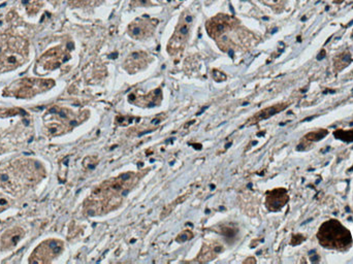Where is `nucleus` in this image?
<instances>
[{
    "label": "nucleus",
    "instance_id": "obj_1",
    "mask_svg": "<svg viewBox=\"0 0 353 264\" xmlns=\"http://www.w3.org/2000/svg\"><path fill=\"white\" fill-rule=\"evenodd\" d=\"M46 175L42 164L33 159H19L0 167V188L17 195L40 182Z\"/></svg>",
    "mask_w": 353,
    "mask_h": 264
},
{
    "label": "nucleus",
    "instance_id": "obj_2",
    "mask_svg": "<svg viewBox=\"0 0 353 264\" xmlns=\"http://www.w3.org/2000/svg\"><path fill=\"white\" fill-rule=\"evenodd\" d=\"M133 173H126L118 177L105 181L93 190L91 196L85 204V208L90 216L101 215L119 206L124 196L136 183Z\"/></svg>",
    "mask_w": 353,
    "mask_h": 264
},
{
    "label": "nucleus",
    "instance_id": "obj_3",
    "mask_svg": "<svg viewBox=\"0 0 353 264\" xmlns=\"http://www.w3.org/2000/svg\"><path fill=\"white\" fill-rule=\"evenodd\" d=\"M29 57V43L17 35H0V73L12 71L25 64Z\"/></svg>",
    "mask_w": 353,
    "mask_h": 264
},
{
    "label": "nucleus",
    "instance_id": "obj_4",
    "mask_svg": "<svg viewBox=\"0 0 353 264\" xmlns=\"http://www.w3.org/2000/svg\"><path fill=\"white\" fill-rule=\"evenodd\" d=\"M55 86L53 80L26 78L15 81L6 87L3 95L6 97H14L19 99H29L36 96L37 94L44 93Z\"/></svg>",
    "mask_w": 353,
    "mask_h": 264
},
{
    "label": "nucleus",
    "instance_id": "obj_5",
    "mask_svg": "<svg viewBox=\"0 0 353 264\" xmlns=\"http://www.w3.org/2000/svg\"><path fill=\"white\" fill-rule=\"evenodd\" d=\"M81 121L70 110L63 108H52L44 117V124L47 133L52 136L63 134L71 130Z\"/></svg>",
    "mask_w": 353,
    "mask_h": 264
},
{
    "label": "nucleus",
    "instance_id": "obj_6",
    "mask_svg": "<svg viewBox=\"0 0 353 264\" xmlns=\"http://www.w3.org/2000/svg\"><path fill=\"white\" fill-rule=\"evenodd\" d=\"M320 244L331 249L346 248L351 240L350 234L346 228L336 220H330L320 227L317 235Z\"/></svg>",
    "mask_w": 353,
    "mask_h": 264
},
{
    "label": "nucleus",
    "instance_id": "obj_7",
    "mask_svg": "<svg viewBox=\"0 0 353 264\" xmlns=\"http://www.w3.org/2000/svg\"><path fill=\"white\" fill-rule=\"evenodd\" d=\"M63 251V241L59 239H46L45 241L35 248L31 253L28 262L29 263H51L56 257H58Z\"/></svg>",
    "mask_w": 353,
    "mask_h": 264
},
{
    "label": "nucleus",
    "instance_id": "obj_8",
    "mask_svg": "<svg viewBox=\"0 0 353 264\" xmlns=\"http://www.w3.org/2000/svg\"><path fill=\"white\" fill-rule=\"evenodd\" d=\"M69 56L67 52L62 47H55L42 55L38 61L35 67V71L37 73H45L51 70H54L59 67L62 63L68 60Z\"/></svg>",
    "mask_w": 353,
    "mask_h": 264
},
{
    "label": "nucleus",
    "instance_id": "obj_9",
    "mask_svg": "<svg viewBox=\"0 0 353 264\" xmlns=\"http://www.w3.org/2000/svg\"><path fill=\"white\" fill-rule=\"evenodd\" d=\"M25 235V231L21 227H13L6 231L0 238V250L8 251L17 247L19 242Z\"/></svg>",
    "mask_w": 353,
    "mask_h": 264
},
{
    "label": "nucleus",
    "instance_id": "obj_10",
    "mask_svg": "<svg viewBox=\"0 0 353 264\" xmlns=\"http://www.w3.org/2000/svg\"><path fill=\"white\" fill-rule=\"evenodd\" d=\"M288 202V195L284 189H275L266 193V206L270 210H279Z\"/></svg>",
    "mask_w": 353,
    "mask_h": 264
},
{
    "label": "nucleus",
    "instance_id": "obj_11",
    "mask_svg": "<svg viewBox=\"0 0 353 264\" xmlns=\"http://www.w3.org/2000/svg\"><path fill=\"white\" fill-rule=\"evenodd\" d=\"M286 105L287 104H285V103H281V104L274 105V107H271V108H266V109H264V110H262V111H260L258 113H256L252 118H250L247 121V123H246V124L254 125V124L258 123V122H260V121H262L264 119L270 118V117H272V116H274L275 114L283 111L285 109Z\"/></svg>",
    "mask_w": 353,
    "mask_h": 264
},
{
    "label": "nucleus",
    "instance_id": "obj_12",
    "mask_svg": "<svg viewBox=\"0 0 353 264\" xmlns=\"http://www.w3.org/2000/svg\"><path fill=\"white\" fill-rule=\"evenodd\" d=\"M226 18H222L221 16H217L214 18L211 22L207 25V30L209 35L215 37L216 35H220L226 28Z\"/></svg>",
    "mask_w": 353,
    "mask_h": 264
},
{
    "label": "nucleus",
    "instance_id": "obj_13",
    "mask_svg": "<svg viewBox=\"0 0 353 264\" xmlns=\"http://www.w3.org/2000/svg\"><path fill=\"white\" fill-rule=\"evenodd\" d=\"M222 251V247L217 244H210L205 245L201 248L200 254L198 256L199 262H209L212 259L215 258L219 253Z\"/></svg>",
    "mask_w": 353,
    "mask_h": 264
},
{
    "label": "nucleus",
    "instance_id": "obj_14",
    "mask_svg": "<svg viewBox=\"0 0 353 264\" xmlns=\"http://www.w3.org/2000/svg\"><path fill=\"white\" fill-rule=\"evenodd\" d=\"M143 24H131L129 26V29H128V31H129V34L131 37L133 38H136V39H140V38H143L146 36V33H147V27H143L142 26Z\"/></svg>",
    "mask_w": 353,
    "mask_h": 264
},
{
    "label": "nucleus",
    "instance_id": "obj_15",
    "mask_svg": "<svg viewBox=\"0 0 353 264\" xmlns=\"http://www.w3.org/2000/svg\"><path fill=\"white\" fill-rule=\"evenodd\" d=\"M24 4L29 15H35L42 5V0H24Z\"/></svg>",
    "mask_w": 353,
    "mask_h": 264
},
{
    "label": "nucleus",
    "instance_id": "obj_16",
    "mask_svg": "<svg viewBox=\"0 0 353 264\" xmlns=\"http://www.w3.org/2000/svg\"><path fill=\"white\" fill-rule=\"evenodd\" d=\"M335 136L343 142H353V130L351 131H336Z\"/></svg>",
    "mask_w": 353,
    "mask_h": 264
},
{
    "label": "nucleus",
    "instance_id": "obj_17",
    "mask_svg": "<svg viewBox=\"0 0 353 264\" xmlns=\"http://www.w3.org/2000/svg\"><path fill=\"white\" fill-rule=\"evenodd\" d=\"M327 134L326 130H320L318 132H310L306 135V140L312 141V142H318L319 140L323 139V137Z\"/></svg>",
    "mask_w": 353,
    "mask_h": 264
},
{
    "label": "nucleus",
    "instance_id": "obj_18",
    "mask_svg": "<svg viewBox=\"0 0 353 264\" xmlns=\"http://www.w3.org/2000/svg\"><path fill=\"white\" fill-rule=\"evenodd\" d=\"M192 236H193V234H192V232H191V231H189V230H186V231H184V232H182V234L178 236L177 240H178V241H180V242H182V241H186V240L191 239V237H192Z\"/></svg>",
    "mask_w": 353,
    "mask_h": 264
},
{
    "label": "nucleus",
    "instance_id": "obj_19",
    "mask_svg": "<svg viewBox=\"0 0 353 264\" xmlns=\"http://www.w3.org/2000/svg\"><path fill=\"white\" fill-rule=\"evenodd\" d=\"M7 207H8L7 199L4 196H2L1 194H0V213L3 212V210L6 209Z\"/></svg>",
    "mask_w": 353,
    "mask_h": 264
},
{
    "label": "nucleus",
    "instance_id": "obj_20",
    "mask_svg": "<svg viewBox=\"0 0 353 264\" xmlns=\"http://www.w3.org/2000/svg\"><path fill=\"white\" fill-rule=\"evenodd\" d=\"M85 1V0H70V3L74 6H79L82 5V3Z\"/></svg>",
    "mask_w": 353,
    "mask_h": 264
},
{
    "label": "nucleus",
    "instance_id": "obj_21",
    "mask_svg": "<svg viewBox=\"0 0 353 264\" xmlns=\"http://www.w3.org/2000/svg\"><path fill=\"white\" fill-rule=\"evenodd\" d=\"M324 56H325V51H324V50H322V53H320V54L318 55V57H317V58L320 60V59H323V57H324Z\"/></svg>",
    "mask_w": 353,
    "mask_h": 264
}]
</instances>
